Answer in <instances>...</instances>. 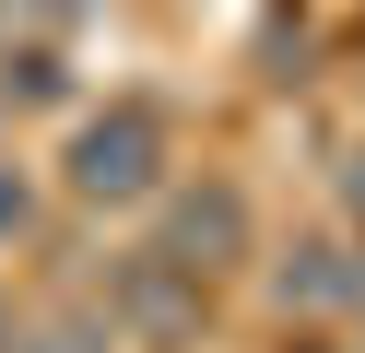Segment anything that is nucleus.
<instances>
[{
    "instance_id": "nucleus-8",
    "label": "nucleus",
    "mask_w": 365,
    "mask_h": 353,
    "mask_svg": "<svg viewBox=\"0 0 365 353\" xmlns=\"http://www.w3.org/2000/svg\"><path fill=\"white\" fill-rule=\"evenodd\" d=\"M341 188H354V212H365V153H354V177H341Z\"/></svg>"
},
{
    "instance_id": "nucleus-7",
    "label": "nucleus",
    "mask_w": 365,
    "mask_h": 353,
    "mask_svg": "<svg viewBox=\"0 0 365 353\" xmlns=\"http://www.w3.org/2000/svg\"><path fill=\"white\" fill-rule=\"evenodd\" d=\"M0 235H24V177L0 165Z\"/></svg>"
},
{
    "instance_id": "nucleus-4",
    "label": "nucleus",
    "mask_w": 365,
    "mask_h": 353,
    "mask_svg": "<svg viewBox=\"0 0 365 353\" xmlns=\"http://www.w3.org/2000/svg\"><path fill=\"white\" fill-rule=\"evenodd\" d=\"M0 106H59V36H12L0 47Z\"/></svg>"
},
{
    "instance_id": "nucleus-3",
    "label": "nucleus",
    "mask_w": 365,
    "mask_h": 353,
    "mask_svg": "<svg viewBox=\"0 0 365 353\" xmlns=\"http://www.w3.org/2000/svg\"><path fill=\"white\" fill-rule=\"evenodd\" d=\"M271 295H283V306H365V259L341 247V235H307V247H283Z\"/></svg>"
},
{
    "instance_id": "nucleus-9",
    "label": "nucleus",
    "mask_w": 365,
    "mask_h": 353,
    "mask_svg": "<svg viewBox=\"0 0 365 353\" xmlns=\"http://www.w3.org/2000/svg\"><path fill=\"white\" fill-rule=\"evenodd\" d=\"M294 353H330V342H294Z\"/></svg>"
},
{
    "instance_id": "nucleus-2",
    "label": "nucleus",
    "mask_w": 365,
    "mask_h": 353,
    "mask_svg": "<svg viewBox=\"0 0 365 353\" xmlns=\"http://www.w3.org/2000/svg\"><path fill=\"white\" fill-rule=\"evenodd\" d=\"M153 259H177L189 282H212L224 259H247V188H236V177L165 188V247H153Z\"/></svg>"
},
{
    "instance_id": "nucleus-6",
    "label": "nucleus",
    "mask_w": 365,
    "mask_h": 353,
    "mask_svg": "<svg viewBox=\"0 0 365 353\" xmlns=\"http://www.w3.org/2000/svg\"><path fill=\"white\" fill-rule=\"evenodd\" d=\"M71 12H83V0H0V24H12V36H59Z\"/></svg>"
},
{
    "instance_id": "nucleus-5",
    "label": "nucleus",
    "mask_w": 365,
    "mask_h": 353,
    "mask_svg": "<svg viewBox=\"0 0 365 353\" xmlns=\"http://www.w3.org/2000/svg\"><path fill=\"white\" fill-rule=\"evenodd\" d=\"M0 353H106V329H83V318H48V329H24V342H0Z\"/></svg>"
},
{
    "instance_id": "nucleus-1",
    "label": "nucleus",
    "mask_w": 365,
    "mask_h": 353,
    "mask_svg": "<svg viewBox=\"0 0 365 353\" xmlns=\"http://www.w3.org/2000/svg\"><path fill=\"white\" fill-rule=\"evenodd\" d=\"M165 165H177V130L153 94H106V106L71 118V141H59V188H71L83 212H142L165 200Z\"/></svg>"
}]
</instances>
